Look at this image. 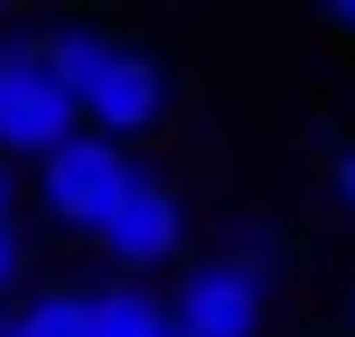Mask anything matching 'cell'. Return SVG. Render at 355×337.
Wrapping results in <instances>:
<instances>
[{"mask_svg": "<svg viewBox=\"0 0 355 337\" xmlns=\"http://www.w3.org/2000/svg\"><path fill=\"white\" fill-rule=\"evenodd\" d=\"M281 300H290V272L234 263V253H215V244H196L159 281V309H168L178 337H271Z\"/></svg>", "mask_w": 355, "mask_h": 337, "instance_id": "6da1fadb", "label": "cell"}, {"mask_svg": "<svg viewBox=\"0 0 355 337\" xmlns=\"http://www.w3.org/2000/svg\"><path fill=\"white\" fill-rule=\"evenodd\" d=\"M178 104H187V75H178V56L159 47V38L122 28V47H112L103 85L75 104V122H85L94 141H112V150H141V141H159V131L178 122Z\"/></svg>", "mask_w": 355, "mask_h": 337, "instance_id": "7a4b0ae2", "label": "cell"}, {"mask_svg": "<svg viewBox=\"0 0 355 337\" xmlns=\"http://www.w3.org/2000/svg\"><path fill=\"white\" fill-rule=\"evenodd\" d=\"M75 94L66 75L47 66V47H37V19H0V160L28 169L47 160L56 141H75Z\"/></svg>", "mask_w": 355, "mask_h": 337, "instance_id": "3957f363", "label": "cell"}, {"mask_svg": "<svg viewBox=\"0 0 355 337\" xmlns=\"http://www.w3.org/2000/svg\"><path fill=\"white\" fill-rule=\"evenodd\" d=\"M85 244L103 253V281H159V272H178L187 263V197H178V178H159L141 160V178L112 197V215Z\"/></svg>", "mask_w": 355, "mask_h": 337, "instance_id": "277c9868", "label": "cell"}, {"mask_svg": "<svg viewBox=\"0 0 355 337\" xmlns=\"http://www.w3.org/2000/svg\"><path fill=\"white\" fill-rule=\"evenodd\" d=\"M28 178H37V225L94 234L112 215V197L141 178V150H112V141H94V131H75V141L47 150V160H28Z\"/></svg>", "mask_w": 355, "mask_h": 337, "instance_id": "5b68a950", "label": "cell"}, {"mask_svg": "<svg viewBox=\"0 0 355 337\" xmlns=\"http://www.w3.org/2000/svg\"><path fill=\"white\" fill-rule=\"evenodd\" d=\"M159 281H94L85 290V337H159Z\"/></svg>", "mask_w": 355, "mask_h": 337, "instance_id": "8992f818", "label": "cell"}, {"mask_svg": "<svg viewBox=\"0 0 355 337\" xmlns=\"http://www.w3.org/2000/svg\"><path fill=\"white\" fill-rule=\"evenodd\" d=\"M19 337H85V290H75V281L19 290Z\"/></svg>", "mask_w": 355, "mask_h": 337, "instance_id": "52a82bcc", "label": "cell"}, {"mask_svg": "<svg viewBox=\"0 0 355 337\" xmlns=\"http://www.w3.org/2000/svg\"><path fill=\"white\" fill-rule=\"evenodd\" d=\"M215 253H234V263H262V272H290V244H281V225H271L262 206H234V215H225V234H215Z\"/></svg>", "mask_w": 355, "mask_h": 337, "instance_id": "ba28073f", "label": "cell"}, {"mask_svg": "<svg viewBox=\"0 0 355 337\" xmlns=\"http://www.w3.org/2000/svg\"><path fill=\"white\" fill-rule=\"evenodd\" d=\"M28 281H37V234L28 215H0V300H19Z\"/></svg>", "mask_w": 355, "mask_h": 337, "instance_id": "9c48e42d", "label": "cell"}, {"mask_svg": "<svg viewBox=\"0 0 355 337\" xmlns=\"http://www.w3.org/2000/svg\"><path fill=\"white\" fill-rule=\"evenodd\" d=\"M327 197H337L346 225H355V141H337V160H327Z\"/></svg>", "mask_w": 355, "mask_h": 337, "instance_id": "30bf717a", "label": "cell"}, {"mask_svg": "<svg viewBox=\"0 0 355 337\" xmlns=\"http://www.w3.org/2000/svg\"><path fill=\"white\" fill-rule=\"evenodd\" d=\"M318 38H327V47H355V0H327V10H318Z\"/></svg>", "mask_w": 355, "mask_h": 337, "instance_id": "8fae6325", "label": "cell"}, {"mask_svg": "<svg viewBox=\"0 0 355 337\" xmlns=\"http://www.w3.org/2000/svg\"><path fill=\"white\" fill-rule=\"evenodd\" d=\"M0 215H19V169L0 160Z\"/></svg>", "mask_w": 355, "mask_h": 337, "instance_id": "7c38bea8", "label": "cell"}, {"mask_svg": "<svg viewBox=\"0 0 355 337\" xmlns=\"http://www.w3.org/2000/svg\"><path fill=\"white\" fill-rule=\"evenodd\" d=\"M337 309H346V337H355V263H346V281H337Z\"/></svg>", "mask_w": 355, "mask_h": 337, "instance_id": "4fadbf2b", "label": "cell"}, {"mask_svg": "<svg viewBox=\"0 0 355 337\" xmlns=\"http://www.w3.org/2000/svg\"><path fill=\"white\" fill-rule=\"evenodd\" d=\"M0 337H19V300H0Z\"/></svg>", "mask_w": 355, "mask_h": 337, "instance_id": "5bb4252c", "label": "cell"}, {"mask_svg": "<svg viewBox=\"0 0 355 337\" xmlns=\"http://www.w3.org/2000/svg\"><path fill=\"white\" fill-rule=\"evenodd\" d=\"M300 337H318V328H300Z\"/></svg>", "mask_w": 355, "mask_h": 337, "instance_id": "9a60e30c", "label": "cell"}, {"mask_svg": "<svg viewBox=\"0 0 355 337\" xmlns=\"http://www.w3.org/2000/svg\"><path fill=\"white\" fill-rule=\"evenodd\" d=\"M159 337H178V328H159Z\"/></svg>", "mask_w": 355, "mask_h": 337, "instance_id": "2e32d148", "label": "cell"}]
</instances>
